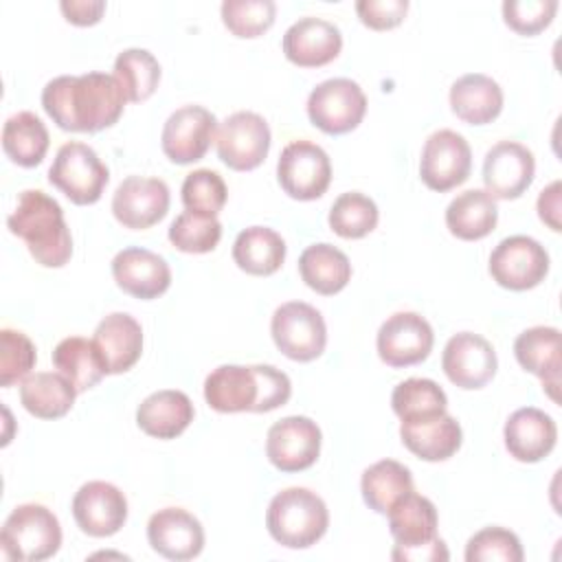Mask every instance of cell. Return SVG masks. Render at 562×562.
I'll use <instances>...</instances> for the list:
<instances>
[{
    "label": "cell",
    "mask_w": 562,
    "mask_h": 562,
    "mask_svg": "<svg viewBox=\"0 0 562 562\" xmlns=\"http://www.w3.org/2000/svg\"><path fill=\"white\" fill-rule=\"evenodd\" d=\"M127 99L114 75H59L42 90V108L64 132H101L112 127Z\"/></svg>",
    "instance_id": "6da1fadb"
},
{
    "label": "cell",
    "mask_w": 562,
    "mask_h": 562,
    "mask_svg": "<svg viewBox=\"0 0 562 562\" xmlns=\"http://www.w3.org/2000/svg\"><path fill=\"white\" fill-rule=\"evenodd\" d=\"M9 231L20 237L31 257L44 268H61L72 257V235L57 200L40 189H26L7 217Z\"/></svg>",
    "instance_id": "7a4b0ae2"
},
{
    "label": "cell",
    "mask_w": 562,
    "mask_h": 562,
    "mask_svg": "<svg viewBox=\"0 0 562 562\" xmlns=\"http://www.w3.org/2000/svg\"><path fill=\"white\" fill-rule=\"evenodd\" d=\"M266 527L281 547L307 549L325 536L329 509L316 492L307 487H285L272 496L266 509Z\"/></svg>",
    "instance_id": "3957f363"
},
{
    "label": "cell",
    "mask_w": 562,
    "mask_h": 562,
    "mask_svg": "<svg viewBox=\"0 0 562 562\" xmlns=\"http://www.w3.org/2000/svg\"><path fill=\"white\" fill-rule=\"evenodd\" d=\"M2 553L18 562H42L61 547V527L57 516L40 503L18 505L0 529Z\"/></svg>",
    "instance_id": "277c9868"
},
{
    "label": "cell",
    "mask_w": 562,
    "mask_h": 562,
    "mask_svg": "<svg viewBox=\"0 0 562 562\" xmlns=\"http://www.w3.org/2000/svg\"><path fill=\"white\" fill-rule=\"evenodd\" d=\"M108 180L110 171L105 162L90 145L79 140L64 143L48 169V182L79 206L99 202Z\"/></svg>",
    "instance_id": "5b68a950"
},
{
    "label": "cell",
    "mask_w": 562,
    "mask_h": 562,
    "mask_svg": "<svg viewBox=\"0 0 562 562\" xmlns=\"http://www.w3.org/2000/svg\"><path fill=\"white\" fill-rule=\"evenodd\" d=\"M270 334L277 349L296 362L316 360L327 345V325L323 314L303 301L279 305L270 321Z\"/></svg>",
    "instance_id": "8992f818"
},
{
    "label": "cell",
    "mask_w": 562,
    "mask_h": 562,
    "mask_svg": "<svg viewBox=\"0 0 562 562\" xmlns=\"http://www.w3.org/2000/svg\"><path fill=\"white\" fill-rule=\"evenodd\" d=\"M367 112L362 88L347 77L325 79L307 97V116L325 134L340 136L356 130Z\"/></svg>",
    "instance_id": "52a82bcc"
},
{
    "label": "cell",
    "mask_w": 562,
    "mask_h": 562,
    "mask_svg": "<svg viewBox=\"0 0 562 562\" xmlns=\"http://www.w3.org/2000/svg\"><path fill=\"white\" fill-rule=\"evenodd\" d=\"M277 180L290 198L301 202L316 200L329 189L331 160L321 145L292 140L279 154Z\"/></svg>",
    "instance_id": "ba28073f"
},
{
    "label": "cell",
    "mask_w": 562,
    "mask_h": 562,
    "mask_svg": "<svg viewBox=\"0 0 562 562\" xmlns=\"http://www.w3.org/2000/svg\"><path fill=\"white\" fill-rule=\"evenodd\" d=\"M270 127L266 119L250 110H239L226 116L215 134L217 156L233 171L257 169L270 149Z\"/></svg>",
    "instance_id": "9c48e42d"
},
{
    "label": "cell",
    "mask_w": 562,
    "mask_h": 562,
    "mask_svg": "<svg viewBox=\"0 0 562 562\" xmlns=\"http://www.w3.org/2000/svg\"><path fill=\"white\" fill-rule=\"evenodd\" d=\"M487 270L501 288L522 292L544 281L549 272V255L538 239L529 235H509L492 250Z\"/></svg>",
    "instance_id": "30bf717a"
},
{
    "label": "cell",
    "mask_w": 562,
    "mask_h": 562,
    "mask_svg": "<svg viewBox=\"0 0 562 562\" xmlns=\"http://www.w3.org/2000/svg\"><path fill=\"white\" fill-rule=\"evenodd\" d=\"M472 169V149L454 130L432 132L419 158V178L432 191H450L463 184Z\"/></svg>",
    "instance_id": "8fae6325"
},
{
    "label": "cell",
    "mask_w": 562,
    "mask_h": 562,
    "mask_svg": "<svg viewBox=\"0 0 562 562\" xmlns=\"http://www.w3.org/2000/svg\"><path fill=\"white\" fill-rule=\"evenodd\" d=\"M435 334L430 323L417 312H395L378 329L375 347L384 364L404 369L419 364L432 351Z\"/></svg>",
    "instance_id": "7c38bea8"
},
{
    "label": "cell",
    "mask_w": 562,
    "mask_h": 562,
    "mask_svg": "<svg viewBox=\"0 0 562 562\" xmlns=\"http://www.w3.org/2000/svg\"><path fill=\"white\" fill-rule=\"evenodd\" d=\"M321 428L305 415H288L268 428L266 457L281 472H301L321 454Z\"/></svg>",
    "instance_id": "4fadbf2b"
},
{
    "label": "cell",
    "mask_w": 562,
    "mask_h": 562,
    "mask_svg": "<svg viewBox=\"0 0 562 562\" xmlns=\"http://www.w3.org/2000/svg\"><path fill=\"white\" fill-rule=\"evenodd\" d=\"M217 119L202 105H182L173 110L160 134L165 156L176 165H191L202 160L215 140Z\"/></svg>",
    "instance_id": "5bb4252c"
},
{
    "label": "cell",
    "mask_w": 562,
    "mask_h": 562,
    "mask_svg": "<svg viewBox=\"0 0 562 562\" xmlns=\"http://www.w3.org/2000/svg\"><path fill=\"white\" fill-rule=\"evenodd\" d=\"M498 358L487 338L474 331H459L448 338L441 353V369L446 378L463 389H483L496 373Z\"/></svg>",
    "instance_id": "9a60e30c"
},
{
    "label": "cell",
    "mask_w": 562,
    "mask_h": 562,
    "mask_svg": "<svg viewBox=\"0 0 562 562\" xmlns=\"http://www.w3.org/2000/svg\"><path fill=\"white\" fill-rule=\"evenodd\" d=\"M169 200V187L165 180L127 176L112 195V213L125 228L145 231L167 215Z\"/></svg>",
    "instance_id": "2e32d148"
},
{
    "label": "cell",
    "mask_w": 562,
    "mask_h": 562,
    "mask_svg": "<svg viewBox=\"0 0 562 562\" xmlns=\"http://www.w3.org/2000/svg\"><path fill=\"white\" fill-rule=\"evenodd\" d=\"M536 160L531 149L516 140H498L483 160V184L494 200H516L533 182Z\"/></svg>",
    "instance_id": "e0dca14e"
},
{
    "label": "cell",
    "mask_w": 562,
    "mask_h": 562,
    "mask_svg": "<svg viewBox=\"0 0 562 562\" xmlns=\"http://www.w3.org/2000/svg\"><path fill=\"white\" fill-rule=\"evenodd\" d=\"M72 516L83 533L108 538L125 525L127 498L108 481H88L72 496Z\"/></svg>",
    "instance_id": "ac0fdd59"
},
{
    "label": "cell",
    "mask_w": 562,
    "mask_h": 562,
    "mask_svg": "<svg viewBox=\"0 0 562 562\" xmlns=\"http://www.w3.org/2000/svg\"><path fill=\"white\" fill-rule=\"evenodd\" d=\"M149 547L176 562L193 560L204 549L202 522L182 507H165L151 514L147 522Z\"/></svg>",
    "instance_id": "d6986e66"
},
{
    "label": "cell",
    "mask_w": 562,
    "mask_h": 562,
    "mask_svg": "<svg viewBox=\"0 0 562 562\" xmlns=\"http://www.w3.org/2000/svg\"><path fill=\"white\" fill-rule=\"evenodd\" d=\"M112 277L125 294L143 301L165 294L171 285L167 259L140 246H127L114 255Z\"/></svg>",
    "instance_id": "ffe728a7"
},
{
    "label": "cell",
    "mask_w": 562,
    "mask_h": 562,
    "mask_svg": "<svg viewBox=\"0 0 562 562\" xmlns=\"http://www.w3.org/2000/svg\"><path fill=\"white\" fill-rule=\"evenodd\" d=\"M281 46L288 61L301 68H318L338 57L342 33L329 20L305 15L288 26Z\"/></svg>",
    "instance_id": "44dd1931"
},
{
    "label": "cell",
    "mask_w": 562,
    "mask_h": 562,
    "mask_svg": "<svg viewBox=\"0 0 562 562\" xmlns=\"http://www.w3.org/2000/svg\"><path fill=\"white\" fill-rule=\"evenodd\" d=\"M204 400L217 413H259L261 378L259 367L222 364L204 380Z\"/></svg>",
    "instance_id": "7402d4cb"
},
{
    "label": "cell",
    "mask_w": 562,
    "mask_h": 562,
    "mask_svg": "<svg viewBox=\"0 0 562 562\" xmlns=\"http://www.w3.org/2000/svg\"><path fill=\"white\" fill-rule=\"evenodd\" d=\"M507 452L520 463L542 461L558 441V426L551 415L536 406L514 411L503 428Z\"/></svg>",
    "instance_id": "603a6c76"
},
{
    "label": "cell",
    "mask_w": 562,
    "mask_h": 562,
    "mask_svg": "<svg viewBox=\"0 0 562 562\" xmlns=\"http://www.w3.org/2000/svg\"><path fill=\"white\" fill-rule=\"evenodd\" d=\"M108 373L130 371L143 353V327L127 312H112L94 329L92 336Z\"/></svg>",
    "instance_id": "cb8c5ba5"
},
{
    "label": "cell",
    "mask_w": 562,
    "mask_h": 562,
    "mask_svg": "<svg viewBox=\"0 0 562 562\" xmlns=\"http://www.w3.org/2000/svg\"><path fill=\"white\" fill-rule=\"evenodd\" d=\"M518 364L542 380V389L558 402L560 386V329L536 325L525 329L514 340Z\"/></svg>",
    "instance_id": "d4e9b609"
},
{
    "label": "cell",
    "mask_w": 562,
    "mask_h": 562,
    "mask_svg": "<svg viewBox=\"0 0 562 562\" xmlns=\"http://www.w3.org/2000/svg\"><path fill=\"white\" fill-rule=\"evenodd\" d=\"M195 408L187 393L178 389H160L147 395L136 408L138 428L156 439H176L193 422Z\"/></svg>",
    "instance_id": "484cf974"
},
{
    "label": "cell",
    "mask_w": 562,
    "mask_h": 562,
    "mask_svg": "<svg viewBox=\"0 0 562 562\" xmlns=\"http://www.w3.org/2000/svg\"><path fill=\"white\" fill-rule=\"evenodd\" d=\"M450 108L463 123L485 125L501 114L503 90L492 77L468 72L450 86Z\"/></svg>",
    "instance_id": "4316f807"
},
{
    "label": "cell",
    "mask_w": 562,
    "mask_h": 562,
    "mask_svg": "<svg viewBox=\"0 0 562 562\" xmlns=\"http://www.w3.org/2000/svg\"><path fill=\"white\" fill-rule=\"evenodd\" d=\"M400 437L402 443L424 461H446L463 441L459 422L448 413L424 422H402Z\"/></svg>",
    "instance_id": "83f0119b"
},
{
    "label": "cell",
    "mask_w": 562,
    "mask_h": 562,
    "mask_svg": "<svg viewBox=\"0 0 562 562\" xmlns=\"http://www.w3.org/2000/svg\"><path fill=\"white\" fill-rule=\"evenodd\" d=\"M498 222L496 200L485 189H468L454 195L446 209L448 231L463 241L487 237Z\"/></svg>",
    "instance_id": "f1b7e54d"
},
{
    "label": "cell",
    "mask_w": 562,
    "mask_h": 562,
    "mask_svg": "<svg viewBox=\"0 0 562 562\" xmlns=\"http://www.w3.org/2000/svg\"><path fill=\"white\" fill-rule=\"evenodd\" d=\"M389 531L395 547H419L437 538V507L430 498L408 492L389 509Z\"/></svg>",
    "instance_id": "f546056e"
},
{
    "label": "cell",
    "mask_w": 562,
    "mask_h": 562,
    "mask_svg": "<svg viewBox=\"0 0 562 562\" xmlns=\"http://www.w3.org/2000/svg\"><path fill=\"white\" fill-rule=\"evenodd\" d=\"M77 397L72 382L59 371H37L22 380L20 402L22 406L40 419H59L64 417Z\"/></svg>",
    "instance_id": "4dcf8cb0"
},
{
    "label": "cell",
    "mask_w": 562,
    "mask_h": 562,
    "mask_svg": "<svg viewBox=\"0 0 562 562\" xmlns=\"http://www.w3.org/2000/svg\"><path fill=\"white\" fill-rule=\"evenodd\" d=\"M299 274L305 285L323 296L338 294L351 279V263L349 257L327 244H312L299 257Z\"/></svg>",
    "instance_id": "1f68e13d"
},
{
    "label": "cell",
    "mask_w": 562,
    "mask_h": 562,
    "mask_svg": "<svg viewBox=\"0 0 562 562\" xmlns=\"http://www.w3.org/2000/svg\"><path fill=\"white\" fill-rule=\"evenodd\" d=\"M233 261L255 277L274 274L285 261V241L270 226H248L235 237Z\"/></svg>",
    "instance_id": "d6a6232c"
},
{
    "label": "cell",
    "mask_w": 562,
    "mask_h": 562,
    "mask_svg": "<svg viewBox=\"0 0 562 562\" xmlns=\"http://www.w3.org/2000/svg\"><path fill=\"white\" fill-rule=\"evenodd\" d=\"M53 364L61 375H66L72 382L77 393L97 386L103 380V375H108L105 362L94 340L81 336H68L59 340L53 349Z\"/></svg>",
    "instance_id": "836d02e7"
},
{
    "label": "cell",
    "mask_w": 562,
    "mask_h": 562,
    "mask_svg": "<svg viewBox=\"0 0 562 562\" xmlns=\"http://www.w3.org/2000/svg\"><path fill=\"white\" fill-rule=\"evenodd\" d=\"M360 492H362V498L369 505V509L386 516L389 509L400 498H404L408 492H413L411 470L395 459L375 461L362 472Z\"/></svg>",
    "instance_id": "e575fe53"
},
{
    "label": "cell",
    "mask_w": 562,
    "mask_h": 562,
    "mask_svg": "<svg viewBox=\"0 0 562 562\" xmlns=\"http://www.w3.org/2000/svg\"><path fill=\"white\" fill-rule=\"evenodd\" d=\"M48 130L42 119L29 110L15 112L4 121L2 149L20 167H35L48 151Z\"/></svg>",
    "instance_id": "d590c367"
},
{
    "label": "cell",
    "mask_w": 562,
    "mask_h": 562,
    "mask_svg": "<svg viewBox=\"0 0 562 562\" xmlns=\"http://www.w3.org/2000/svg\"><path fill=\"white\" fill-rule=\"evenodd\" d=\"M391 406L402 422H424L443 415L448 397L435 380L408 378L393 389Z\"/></svg>",
    "instance_id": "8d00e7d4"
},
{
    "label": "cell",
    "mask_w": 562,
    "mask_h": 562,
    "mask_svg": "<svg viewBox=\"0 0 562 562\" xmlns=\"http://www.w3.org/2000/svg\"><path fill=\"white\" fill-rule=\"evenodd\" d=\"M114 77L125 99L140 103L149 99L160 81V64L147 48H125L114 59Z\"/></svg>",
    "instance_id": "74e56055"
},
{
    "label": "cell",
    "mask_w": 562,
    "mask_h": 562,
    "mask_svg": "<svg viewBox=\"0 0 562 562\" xmlns=\"http://www.w3.org/2000/svg\"><path fill=\"white\" fill-rule=\"evenodd\" d=\"M327 220H329V228L338 237L360 239L378 226L380 211L369 195L360 191H347L334 200Z\"/></svg>",
    "instance_id": "f35d334b"
},
{
    "label": "cell",
    "mask_w": 562,
    "mask_h": 562,
    "mask_svg": "<svg viewBox=\"0 0 562 562\" xmlns=\"http://www.w3.org/2000/svg\"><path fill=\"white\" fill-rule=\"evenodd\" d=\"M169 241L180 252L204 255L211 252L222 239V224L215 215H202L193 211H182L167 231Z\"/></svg>",
    "instance_id": "ab89813d"
},
{
    "label": "cell",
    "mask_w": 562,
    "mask_h": 562,
    "mask_svg": "<svg viewBox=\"0 0 562 562\" xmlns=\"http://www.w3.org/2000/svg\"><path fill=\"white\" fill-rule=\"evenodd\" d=\"M222 22L235 37H259L277 18V4L272 0H224Z\"/></svg>",
    "instance_id": "60d3db41"
},
{
    "label": "cell",
    "mask_w": 562,
    "mask_h": 562,
    "mask_svg": "<svg viewBox=\"0 0 562 562\" xmlns=\"http://www.w3.org/2000/svg\"><path fill=\"white\" fill-rule=\"evenodd\" d=\"M182 204L187 211L202 213V215H215L224 209L228 189L224 178L213 169H195L187 173L182 189Z\"/></svg>",
    "instance_id": "b9f144b4"
},
{
    "label": "cell",
    "mask_w": 562,
    "mask_h": 562,
    "mask_svg": "<svg viewBox=\"0 0 562 562\" xmlns=\"http://www.w3.org/2000/svg\"><path fill=\"white\" fill-rule=\"evenodd\" d=\"M37 353L31 338L18 329L0 331V386L9 389L31 375Z\"/></svg>",
    "instance_id": "7bdbcfd3"
},
{
    "label": "cell",
    "mask_w": 562,
    "mask_h": 562,
    "mask_svg": "<svg viewBox=\"0 0 562 562\" xmlns=\"http://www.w3.org/2000/svg\"><path fill=\"white\" fill-rule=\"evenodd\" d=\"M525 558L518 536L505 527H483L465 544L468 562H520Z\"/></svg>",
    "instance_id": "ee69618b"
},
{
    "label": "cell",
    "mask_w": 562,
    "mask_h": 562,
    "mask_svg": "<svg viewBox=\"0 0 562 562\" xmlns=\"http://www.w3.org/2000/svg\"><path fill=\"white\" fill-rule=\"evenodd\" d=\"M558 11V0H505L503 20L518 35H536L547 29Z\"/></svg>",
    "instance_id": "f6af8a7d"
},
{
    "label": "cell",
    "mask_w": 562,
    "mask_h": 562,
    "mask_svg": "<svg viewBox=\"0 0 562 562\" xmlns=\"http://www.w3.org/2000/svg\"><path fill=\"white\" fill-rule=\"evenodd\" d=\"M408 11V0H358L356 13L360 22L373 31L397 26Z\"/></svg>",
    "instance_id": "bcb514c9"
},
{
    "label": "cell",
    "mask_w": 562,
    "mask_h": 562,
    "mask_svg": "<svg viewBox=\"0 0 562 562\" xmlns=\"http://www.w3.org/2000/svg\"><path fill=\"white\" fill-rule=\"evenodd\" d=\"M391 558L395 562H446L450 558L446 542L437 536L432 542L428 544H419V547H393Z\"/></svg>",
    "instance_id": "7dc6e473"
},
{
    "label": "cell",
    "mask_w": 562,
    "mask_h": 562,
    "mask_svg": "<svg viewBox=\"0 0 562 562\" xmlns=\"http://www.w3.org/2000/svg\"><path fill=\"white\" fill-rule=\"evenodd\" d=\"M59 9L64 18L77 26L97 24L105 11L103 0H61Z\"/></svg>",
    "instance_id": "c3c4849f"
},
{
    "label": "cell",
    "mask_w": 562,
    "mask_h": 562,
    "mask_svg": "<svg viewBox=\"0 0 562 562\" xmlns=\"http://www.w3.org/2000/svg\"><path fill=\"white\" fill-rule=\"evenodd\" d=\"M560 191H562V184L560 180H553L549 187H544L538 195V217L551 228V231H562V224H560Z\"/></svg>",
    "instance_id": "681fc988"
}]
</instances>
